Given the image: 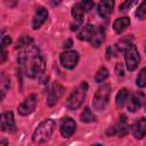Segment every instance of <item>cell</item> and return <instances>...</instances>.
I'll return each mask as SVG.
<instances>
[{"instance_id": "6da1fadb", "label": "cell", "mask_w": 146, "mask_h": 146, "mask_svg": "<svg viewBox=\"0 0 146 146\" xmlns=\"http://www.w3.org/2000/svg\"><path fill=\"white\" fill-rule=\"evenodd\" d=\"M18 66L21 71L29 78L33 79L43 73L46 67V60L41 55L38 47L31 44L25 48L17 57Z\"/></svg>"}, {"instance_id": "7a4b0ae2", "label": "cell", "mask_w": 146, "mask_h": 146, "mask_svg": "<svg viewBox=\"0 0 146 146\" xmlns=\"http://www.w3.org/2000/svg\"><path fill=\"white\" fill-rule=\"evenodd\" d=\"M55 130V122L51 119H47L42 121L38 128L35 129L33 136H32V141L35 144H43L48 141Z\"/></svg>"}, {"instance_id": "3957f363", "label": "cell", "mask_w": 146, "mask_h": 146, "mask_svg": "<svg viewBox=\"0 0 146 146\" xmlns=\"http://www.w3.org/2000/svg\"><path fill=\"white\" fill-rule=\"evenodd\" d=\"M87 91H88V83L87 82L80 83L73 90V92L70 95V97L67 98L66 104H65L66 108L70 110V111L78 110L82 105V103L84 102L86 96H87Z\"/></svg>"}, {"instance_id": "277c9868", "label": "cell", "mask_w": 146, "mask_h": 146, "mask_svg": "<svg viewBox=\"0 0 146 146\" xmlns=\"http://www.w3.org/2000/svg\"><path fill=\"white\" fill-rule=\"evenodd\" d=\"M111 89L112 88L110 83H105L97 89L94 96V102H92V106L96 111L100 112L106 108V106L108 105L110 96H111Z\"/></svg>"}, {"instance_id": "5b68a950", "label": "cell", "mask_w": 146, "mask_h": 146, "mask_svg": "<svg viewBox=\"0 0 146 146\" xmlns=\"http://www.w3.org/2000/svg\"><path fill=\"white\" fill-rule=\"evenodd\" d=\"M94 7V0H82L75 3L72 8V16L76 24L81 25L83 17L87 13H89Z\"/></svg>"}, {"instance_id": "8992f818", "label": "cell", "mask_w": 146, "mask_h": 146, "mask_svg": "<svg viewBox=\"0 0 146 146\" xmlns=\"http://www.w3.org/2000/svg\"><path fill=\"white\" fill-rule=\"evenodd\" d=\"M128 131H129V124H128L125 115L122 114L119 121L106 131V135L107 136H123L128 133Z\"/></svg>"}, {"instance_id": "52a82bcc", "label": "cell", "mask_w": 146, "mask_h": 146, "mask_svg": "<svg viewBox=\"0 0 146 146\" xmlns=\"http://www.w3.org/2000/svg\"><path fill=\"white\" fill-rule=\"evenodd\" d=\"M59 60L63 67L67 68V70H73L79 60V54L76 51L73 50H67L60 54L59 56Z\"/></svg>"}, {"instance_id": "ba28073f", "label": "cell", "mask_w": 146, "mask_h": 146, "mask_svg": "<svg viewBox=\"0 0 146 146\" xmlns=\"http://www.w3.org/2000/svg\"><path fill=\"white\" fill-rule=\"evenodd\" d=\"M124 60H125V66L128 71H135L140 62V56L138 50L135 47H131L124 52Z\"/></svg>"}, {"instance_id": "9c48e42d", "label": "cell", "mask_w": 146, "mask_h": 146, "mask_svg": "<svg viewBox=\"0 0 146 146\" xmlns=\"http://www.w3.org/2000/svg\"><path fill=\"white\" fill-rule=\"evenodd\" d=\"M64 87H62L59 83H54L47 94V105L48 106H54L55 104H57V102L59 100V98L63 96L64 94Z\"/></svg>"}, {"instance_id": "30bf717a", "label": "cell", "mask_w": 146, "mask_h": 146, "mask_svg": "<svg viewBox=\"0 0 146 146\" xmlns=\"http://www.w3.org/2000/svg\"><path fill=\"white\" fill-rule=\"evenodd\" d=\"M36 103H38V99H36V96L35 95H30L25 98V100L18 106V113L23 116H26L29 114H31L35 107H36Z\"/></svg>"}, {"instance_id": "8fae6325", "label": "cell", "mask_w": 146, "mask_h": 146, "mask_svg": "<svg viewBox=\"0 0 146 146\" xmlns=\"http://www.w3.org/2000/svg\"><path fill=\"white\" fill-rule=\"evenodd\" d=\"M0 128L5 132H14V131H16V124H15L13 112H5V113L1 114Z\"/></svg>"}, {"instance_id": "7c38bea8", "label": "cell", "mask_w": 146, "mask_h": 146, "mask_svg": "<svg viewBox=\"0 0 146 146\" xmlns=\"http://www.w3.org/2000/svg\"><path fill=\"white\" fill-rule=\"evenodd\" d=\"M76 130V123L71 117H64L60 122L59 131L64 138H70Z\"/></svg>"}, {"instance_id": "4fadbf2b", "label": "cell", "mask_w": 146, "mask_h": 146, "mask_svg": "<svg viewBox=\"0 0 146 146\" xmlns=\"http://www.w3.org/2000/svg\"><path fill=\"white\" fill-rule=\"evenodd\" d=\"M145 102V95L143 91H135L128 103V111L136 112L141 107V105Z\"/></svg>"}, {"instance_id": "5bb4252c", "label": "cell", "mask_w": 146, "mask_h": 146, "mask_svg": "<svg viewBox=\"0 0 146 146\" xmlns=\"http://www.w3.org/2000/svg\"><path fill=\"white\" fill-rule=\"evenodd\" d=\"M114 9V0H100L97 6V13L102 18H108Z\"/></svg>"}, {"instance_id": "9a60e30c", "label": "cell", "mask_w": 146, "mask_h": 146, "mask_svg": "<svg viewBox=\"0 0 146 146\" xmlns=\"http://www.w3.org/2000/svg\"><path fill=\"white\" fill-rule=\"evenodd\" d=\"M48 17V10L43 7H39L36 8L35 10V14H34V17L32 19V27L33 30H38L41 27V25L46 22Z\"/></svg>"}, {"instance_id": "2e32d148", "label": "cell", "mask_w": 146, "mask_h": 146, "mask_svg": "<svg viewBox=\"0 0 146 146\" xmlns=\"http://www.w3.org/2000/svg\"><path fill=\"white\" fill-rule=\"evenodd\" d=\"M132 133L135 138L141 139L146 135V117H140L132 125Z\"/></svg>"}, {"instance_id": "e0dca14e", "label": "cell", "mask_w": 146, "mask_h": 146, "mask_svg": "<svg viewBox=\"0 0 146 146\" xmlns=\"http://www.w3.org/2000/svg\"><path fill=\"white\" fill-rule=\"evenodd\" d=\"M96 31V27L91 24H86L78 33V39L82 41H90L94 33Z\"/></svg>"}, {"instance_id": "ac0fdd59", "label": "cell", "mask_w": 146, "mask_h": 146, "mask_svg": "<svg viewBox=\"0 0 146 146\" xmlns=\"http://www.w3.org/2000/svg\"><path fill=\"white\" fill-rule=\"evenodd\" d=\"M105 40V30L103 26H99L96 29L91 40H90V44L94 47V48H98Z\"/></svg>"}, {"instance_id": "d6986e66", "label": "cell", "mask_w": 146, "mask_h": 146, "mask_svg": "<svg viewBox=\"0 0 146 146\" xmlns=\"http://www.w3.org/2000/svg\"><path fill=\"white\" fill-rule=\"evenodd\" d=\"M131 47H133V39L131 36H125L115 43V49L117 51H124L125 52Z\"/></svg>"}, {"instance_id": "ffe728a7", "label": "cell", "mask_w": 146, "mask_h": 146, "mask_svg": "<svg viewBox=\"0 0 146 146\" xmlns=\"http://www.w3.org/2000/svg\"><path fill=\"white\" fill-rule=\"evenodd\" d=\"M129 25H130V19H129V17H121V18H117V19L114 21V23H113V30H114L116 33H121V32H123Z\"/></svg>"}, {"instance_id": "44dd1931", "label": "cell", "mask_w": 146, "mask_h": 146, "mask_svg": "<svg viewBox=\"0 0 146 146\" xmlns=\"http://www.w3.org/2000/svg\"><path fill=\"white\" fill-rule=\"evenodd\" d=\"M32 42H33V39H32L30 35H22V36L18 39V41H17L15 48H16L17 50H22V49H25V48H27L29 46H31Z\"/></svg>"}, {"instance_id": "7402d4cb", "label": "cell", "mask_w": 146, "mask_h": 146, "mask_svg": "<svg viewBox=\"0 0 146 146\" xmlns=\"http://www.w3.org/2000/svg\"><path fill=\"white\" fill-rule=\"evenodd\" d=\"M128 97H129V90H127V89H124V88L121 89V90L117 92L116 98H115V104H116V106H117V107H122V106L125 104Z\"/></svg>"}, {"instance_id": "603a6c76", "label": "cell", "mask_w": 146, "mask_h": 146, "mask_svg": "<svg viewBox=\"0 0 146 146\" xmlns=\"http://www.w3.org/2000/svg\"><path fill=\"white\" fill-rule=\"evenodd\" d=\"M80 120L81 122L84 123H90V122H95L96 121V116L94 115V113L89 110V107H86L82 112V114L80 115Z\"/></svg>"}, {"instance_id": "cb8c5ba5", "label": "cell", "mask_w": 146, "mask_h": 146, "mask_svg": "<svg viewBox=\"0 0 146 146\" xmlns=\"http://www.w3.org/2000/svg\"><path fill=\"white\" fill-rule=\"evenodd\" d=\"M10 88V79L2 73L1 74V99L5 97V92Z\"/></svg>"}, {"instance_id": "d4e9b609", "label": "cell", "mask_w": 146, "mask_h": 146, "mask_svg": "<svg viewBox=\"0 0 146 146\" xmlns=\"http://www.w3.org/2000/svg\"><path fill=\"white\" fill-rule=\"evenodd\" d=\"M107 78H108V71H107V68H106V67H100V68L97 71V73H96L95 81H96L97 83H100V82L105 81Z\"/></svg>"}, {"instance_id": "484cf974", "label": "cell", "mask_w": 146, "mask_h": 146, "mask_svg": "<svg viewBox=\"0 0 146 146\" xmlns=\"http://www.w3.org/2000/svg\"><path fill=\"white\" fill-rule=\"evenodd\" d=\"M135 16H136V18H138L140 21H143L145 18V16H146V0H144L138 6V8H137V10L135 13Z\"/></svg>"}, {"instance_id": "4316f807", "label": "cell", "mask_w": 146, "mask_h": 146, "mask_svg": "<svg viewBox=\"0 0 146 146\" xmlns=\"http://www.w3.org/2000/svg\"><path fill=\"white\" fill-rule=\"evenodd\" d=\"M136 84H137L138 87H140V88L146 87V67L143 68V70L139 72V74H138V76H137V79H136Z\"/></svg>"}, {"instance_id": "83f0119b", "label": "cell", "mask_w": 146, "mask_h": 146, "mask_svg": "<svg viewBox=\"0 0 146 146\" xmlns=\"http://www.w3.org/2000/svg\"><path fill=\"white\" fill-rule=\"evenodd\" d=\"M10 43H11V38L9 35L3 36L2 40H1V48H2V50H6V47L9 46Z\"/></svg>"}, {"instance_id": "f1b7e54d", "label": "cell", "mask_w": 146, "mask_h": 146, "mask_svg": "<svg viewBox=\"0 0 146 146\" xmlns=\"http://www.w3.org/2000/svg\"><path fill=\"white\" fill-rule=\"evenodd\" d=\"M135 2V0H125L121 6H120V10H122V11H124V10H128L131 6H132V3Z\"/></svg>"}, {"instance_id": "f546056e", "label": "cell", "mask_w": 146, "mask_h": 146, "mask_svg": "<svg viewBox=\"0 0 146 146\" xmlns=\"http://www.w3.org/2000/svg\"><path fill=\"white\" fill-rule=\"evenodd\" d=\"M115 73L117 74V75H120V76H122L123 74H124V71H123V68H122V64H117L116 66H115Z\"/></svg>"}, {"instance_id": "4dcf8cb0", "label": "cell", "mask_w": 146, "mask_h": 146, "mask_svg": "<svg viewBox=\"0 0 146 146\" xmlns=\"http://www.w3.org/2000/svg\"><path fill=\"white\" fill-rule=\"evenodd\" d=\"M18 0H3V2L8 6V7H15Z\"/></svg>"}, {"instance_id": "1f68e13d", "label": "cell", "mask_w": 146, "mask_h": 146, "mask_svg": "<svg viewBox=\"0 0 146 146\" xmlns=\"http://www.w3.org/2000/svg\"><path fill=\"white\" fill-rule=\"evenodd\" d=\"M62 1H63V0H50V3H51V6H57V5H59Z\"/></svg>"}, {"instance_id": "d6a6232c", "label": "cell", "mask_w": 146, "mask_h": 146, "mask_svg": "<svg viewBox=\"0 0 146 146\" xmlns=\"http://www.w3.org/2000/svg\"><path fill=\"white\" fill-rule=\"evenodd\" d=\"M71 44H72V40H67V42H65V43L63 44V47H64V48H70Z\"/></svg>"}, {"instance_id": "836d02e7", "label": "cell", "mask_w": 146, "mask_h": 146, "mask_svg": "<svg viewBox=\"0 0 146 146\" xmlns=\"http://www.w3.org/2000/svg\"><path fill=\"white\" fill-rule=\"evenodd\" d=\"M145 111H146V105H145Z\"/></svg>"}, {"instance_id": "e575fe53", "label": "cell", "mask_w": 146, "mask_h": 146, "mask_svg": "<svg viewBox=\"0 0 146 146\" xmlns=\"http://www.w3.org/2000/svg\"><path fill=\"white\" fill-rule=\"evenodd\" d=\"M145 52H146V47H145Z\"/></svg>"}]
</instances>
